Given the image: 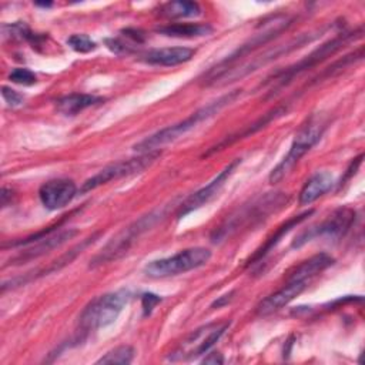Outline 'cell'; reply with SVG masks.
<instances>
[{
  "label": "cell",
  "mask_w": 365,
  "mask_h": 365,
  "mask_svg": "<svg viewBox=\"0 0 365 365\" xmlns=\"http://www.w3.org/2000/svg\"><path fill=\"white\" fill-rule=\"evenodd\" d=\"M240 94H241V90H234V91H230V93L221 96L220 98H217V100L208 103L207 106L198 108L197 111L190 114L182 121H178V123H175L173 125L164 127V128L158 130L157 133L145 137L143 141H140V143H137L134 145V150L140 151V153L154 151V150H158L160 147H163V145H165L168 143L175 141L177 138H180L181 135L188 133L190 130L195 128L204 120H208L212 115H215L225 106L234 103L240 97Z\"/></svg>",
  "instance_id": "1"
},
{
  "label": "cell",
  "mask_w": 365,
  "mask_h": 365,
  "mask_svg": "<svg viewBox=\"0 0 365 365\" xmlns=\"http://www.w3.org/2000/svg\"><path fill=\"white\" fill-rule=\"evenodd\" d=\"M361 37H362V27H359L354 31L339 33L338 36L332 37L331 40L322 43L319 47L312 50L308 56H305L304 58H301L295 64L287 67L282 71H277L275 74H272V77H269L268 81H267V83H272V88H271L269 94L272 96V94L278 93V90L288 86L297 76H299L304 71H308L309 68H314L315 66H318L319 63H322L328 57L338 53L344 46H346L348 43H351L356 38H361Z\"/></svg>",
  "instance_id": "2"
},
{
  "label": "cell",
  "mask_w": 365,
  "mask_h": 365,
  "mask_svg": "<svg viewBox=\"0 0 365 365\" xmlns=\"http://www.w3.org/2000/svg\"><path fill=\"white\" fill-rule=\"evenodd\" d=\"M130 299L127 289L107 292L91 299L78 317V341L90 332L111 325Z\"/></svg>",
  "instance_id": "3"
},
{
  "label": "cell",
  "mask_w": 365,
  "mask_h": 365,
  "mask_svg": "<svg viewBox=\"0 0 365 365\" xmlns=\"http://www.w3.org/2000/svg\"><path fill=\"white\" fill-rule=\"evenodd\" d=\"M164 217V210H154L145 215H141L138 220L133 221L127 227H124L120 232H117L91 259L90 268H96L111 261H117L123 255L128 252V250L134 245V242L150 228H153L161 218Z\"/></svg>",
  "instance_id": "4"
},
{
  "label": "cell",
  "mask_w": 365,
  "mask_h": 365,
  "mask_svg": "<svg viewBox=\"0 0 365 365\" xmlns=\"http://www.w3.org/2000/svg\"><path fill=\"white\" fill-rule=\"evenodd\" d=\"M287 200L288 195L282 192H268L264 197L251 201V204L238 208L237 212L230 215L217 230H214L211 234V241L215 244L221 242L227 237L241 230L244 225H252L254 222L267 218V215H269L272 211L282 207Z\"/></svg>",
  "instance_id": "5"
},
{
  "label": "cell",
  "mask_w": 365,
  "mask_h": 365,
  "mask_svg": "<svg viewBox=\"0 0 365 365\" xmlns=\"http://www.w3.org/2000/svg\"><path fill=\"white\" fill-rule=\"evenodd\" d=\"M318 36H321L319 33H304V34H299L298 37L287 41L285 44H279V46H275L267 51H264L262 54H258L255 57H252L250 61H244L241 64H234L231 67H228L227 70H224L222 73L217 74L215 77L207 80L204 84L205 86H215V87H222V86H227L232 81H237V80H241L242 77L251 74L252 71L261 68L262 66L277 60L278 57L281 56H285L288 53H291L292 50L295 48H299L302 47L304 44L315 40Z\"/></svg>",
  "instance_id": "6"
},
{
  "label": "cell",
  "mask_w": 365,
  "mask_h": 365,
  "mask_svg": "<svg viewBox=\"0 0 365 365\" xmlns=\"http://www.w3.org/2000/svg\"><path fill=\"white\" fill-rule=\"evenodd\" d=\"M294 21V17L288 16V14H277L272 16L271 19H267L261 26L259 30L257 33H254L245 43H242L235 51H232L230 56H227L224 60H221L217 66H214L211 70L207 71V74L204 76V83L212 77H215L217 74L222 73L224 70H227L228 67L237 64V61H240V58L247 57L248 54H251L252 51H255L257 48L262 47L264 44L269 43L272 38H275L277 36H279L281 33H284Z\"/></svg>",
  "instance_id": "7"
},
{
  "label": "cell",
  "mask_w": 365,
  "mask_h": 365,
  "mask_svg": "<svg viewBox=\"0 0 365 365\" xmlns=\"http://www.w3.org/2000/svg\"><path fill=\"white\" fill-rule=\"evenodd\" d=\"M325 128H327V121L322 117H318V115L311 117L309 121L295 135L287 155L269 173V177H268L269 182L277 184L284 177H287L291 173V170L298 164V161L319 141Z\"/></svg>",
  "instance_id": "8"
},
{
  "label": "cell",
  "mask_w": 365,
  "mask_h": 365,
  "mask_svg": "<svg viewBox=\"0 0 365 365\" xmlns=\"http://www.w3.org/2000/svg\"><path fill=\"white\" fill-rule=\"evenodd\" d=\"M211 258V251L204 247L182 250L171 257L150 261L144 267V274L151 278H167L197 269L205 265Z\"/></svg>",
  "instance_id": "9"
},
{
  "label": "cell",
  "mask_w": 365,
  "mask_h": 365,
  "mask_svg": "<svg viewBox=\"0 0 365 365\" xmlns=\"http://www.w3.org/2000/svg\"><path fill=\"white\" fill-rule=\"evenodd\" d=\"M161 155L160 150H154V151H147V153H141L138 157H133V158H127V160H121L117 163H113L104 168H101L97 174H94L93 177L87 178L81 187H80V192L86 194L91 190H96L110 181H115L120 180L123 177H130L138 173H143L147 167H150L158 157Z\"/></svg>",
  "instance_id": "10"
},
{
  "label": "cell",
  "mask_w": 365,
  "mask_h": 365,
  "mask_svg": "<svg viewBox=\"0 0 365 365\" xmlns=\"http://www.w3.org/2000/svg\"><path fill=\"white\" fill-rule=\"evenodd\" d=\"M354 221H355V211L352 208L349 207L338 208L319 224H315L304 230L301 234H298L292 241L291 247L299 248L315 238L339 240L349 231Z\"/></svg>",
  "instance_id": "11"
},
{
  "label": "cell",
  "mask_w": 365,
  "mask_h": 365,
  "mask_svg": "<svg viewBox=\"0 0 365 365\" xmlns=\"http://www.w3.org/2000/svg\"><path fill=\"white\" fill-rule=\"evenodd\" d=\"M228 327L230 322H224L221 325L210 324L198 328L181 344V346L170 356V359H191L207 354L211 346H214V344L222 336Z\"/></svg>",
  "instance_id": "12"
},
{
  "label": "cell",
  "mask_w": 365,
  "mask_h": 365,
  "mask_svg": "<svg viewBox=\"0 0 365 365\" xmlns=\"http://www.w3.org/2000/svg\"><path fill=\"white\" fill-rule=\"evenodd\" d=\"M241 164V158H234L230 164H227L207 185L191 194L185 201H182L177 211V218H182L184 215L190 214L191 211L202 207L204 204L210 202L225 185L228 178L232 175L235 168Z\"/></svg>",
  "instance_id": "13"
},
{
  "label": "cell",
  "mask_w": 365,
  "mask_h": 365,
  "mask_svg": "<svg viewBox=\"0 0 365 365\" xmlns=\"http://www.w3.org/2000/svg\"><path fill=\"white\" fill-rule=\"evenodd\" d=\"M77 232L78 231L74 230V228L60 230L58 232L54 231L53 234H50L47 237H43V238L26 245V248L23 251H20L17 255L10 258L9 265H21V264L30 262L36 258H40L41 255H46L47 252L61 247L64 242H67L68 240L76 237Z\"/></svg>",
  "instance_id": "14"
},
{
  "label": "cell",
  "mask_w": 365,
  "mask_h": 365,
  "mask_svg": "<svg viewBox=\"0 0 365 365\" xmlns=\"http://www.w3.org/2000/svg\"><path fill=\"white\" fill-rule=\"evenodd\" d=\"M77 194V187L73 180L54 178L48 180L38 188V198L47 210H60L66 207Z\"/></svg>",
  "instance_id": "15"
},
{
  "label": "cell",
  "mask_w": 365,
  "mask_h": 365,
  "mask_svg": "<svg viewBox=\"0 0 365 365\" xmlns=\"http://www.w3.org/2000/svg\"><path fill=\"white\" fill-rule=\"evenodd\" d=\"M308 282L299 281V279H291L277 292L268 295L257 305V314L258 315H271L285 305H288L295 297H298L305 288Z\"/></svg>",
  "instance_id": "16"
},
{
  "label": "cell",
  "mask_w": 365,
  "mask_h": 365,
  "mask_svg": "<svg viewBox=\"0 0 365 365\" xmlns=\"http://www.w3.org/2000/svg\"><path fill=\"white\" fill-rule=\"evenodd\" d=\"M195 54L194 48L190 47H161L153 48L141 54V60L151 66H178L190 61Z\"/></svg>",
  "instance_id": "17"
},
{
  "label": "cell",
  "mask_w": 365,
  "mask_h": 365,
  "mask_svg": "<svg viewBox=\"0 0 365 365\" xmlns=\"http://www.w3.org/2000/svg\"><path fill=\"white\" fill-rule=\"evenodd\" d=\"M334 184H335V181H334V177L331 175V173H328V171L315 173L302 185V188L298 194V204L299 205L312 204L319 197L327 194L334 187Z\"/></svg>",
  "instance_id": "18"
},
{
  "label": "cell",
  "mask_w": 365,
  "mask_h": 365,
  "mask_svg": "<svg viewBox=\"0 0 365 365\" xmlns=\"http://www.w3.org/2000/svg\"><path fill=\"white\" fill-rule=\"evenodd\" d=\"M314 212V210H308V211H304L302 214H298V215H295V217H292V218H289L287 222H284L282 225H279L278 227V230L275 231V234H272L267 241H265V244L264 245H261L255 252H254V255L252 257H250V259L247 261V267H250V265H252V264H257L258 261H261L279 241H281V238L285 235V234H288L294 227H297L298 224H301L302 221H305L311 214Z\"/></svg>",
  "instance_id": "19"
},
{
  "label": "cell",
  "mask_w": 365,
  "mask_h": 365,
  "mask_svg": "<svg viewBox=\"0 0 365 365\" xmlns=\"http://www.w3.org/2000/svg\"><path fill=\"white\" fill-rule=\"evenodd\" d=\"M334 264V258L329 257L325 252L317 254L305 261H302L299 265H297L289 274L287 281L291 279H299V281H307L309 282L314 277L321 274L324 269L331 267Z\"/></svg>",
  "instance_id": "20"
},
{
  "label": "cell",
  "mask_w": 365,
  "mask_h": 365,
  "mask_svg": "<svg viewBox=\"0 0 365 365\" xmlns=\"http://www.w3.org/2000/svg\"><path fill=\"white\" fill-rule=\"evenodd\" d=\"M104 98L86 93H71L60 97L56 101V108L64 115H76L83 110L101 103Z\"/></svg>",
  "instance_id": "21"
},
{
  "label": "cell",
  "mask_w": 365,
  "mask_h": 365,
  "mask_svg": "<svg viewBox=\"0 0 365 365\" xmlns=\"http://www.w3.org/2000/svg\"><path fill=\"white\" fill-rule=\"evenodd\" d=\"M155 31L167 37L192 38L210 36L214 31V29L207 23H171L157 27Z\"/></svg>",
  "instance_id": "22"
},
{
  "label": "cell",
  "mask_w": 365,
  "mask_h": 365,
  "mask_svg": "<svg viewBox=\"0 0 365 365\" xmlns=\"http://www.w3.org/2000/svg\"><path fill=\"white\" fill-rule=\"evenodd\" d=\"M285 111H287V108H285V107H277V108L271 110L269 113H267V114H264L261 118H258L255 123H252V124H250L248 127H245L241 133H238V134H232V135H230L228 138H224L222 141H220L217 145L211 147L207 153H204V155H202V157H207V155H210V154H212V153H215V151H220V150H222L224 147H227V145L232 144L234 141H237V140H240V138H244V137H248L250 134L257 133L258 130L264 128L268 123H271V121H272V120H275L277 117L282 115Z\"/></svg>",
  "instance_id": "23"
},
{
  "label": "cell",
  "mask_w": 365,
  "mask_h": 365,
  "mask_svg": "<svg viewBox=\"0 0 365 365\" xmlns=\"http://www.w3.org/2000/svg\"><path fill=\"white\" fill-rule=\"evenodd\" d=\"M160 16L167 19H185V17H197L201 14V7L197 1L188 0H175L168 1L160 6Z\"/></svg>",
  "instance_id": "24"
},
{
  "label": "cell",
  "mask_w": 365,
  "mask_h": 365,
  "mask_svg": "<svg viewBox=\"0 0 365 365\" xmlns=\"http://www.w3.org/2000/svg\"><path fill=\"white\" fill-rule=\"evenodd\" d=\"M134 348L130 345H120L104 354L96 364L104 365H127L134 358Z\"/></svg>",
  "instance_id": "25"
},
{
  "label": "cell",
  "mask_w": 365,
  "mask_h": 365,
  "mask_svg": "<svg viewBox=\"0 0 365 365\" xmlns=\"http://www.w3.org/2000/svg\"><path fill=\"white\" fill-rule=\"evenodd\" d=\"M67 44L77 53H90L97 48V44L87 34H73L67 38Z\"/></svg>",
  "instance_id": "26"
},
{
  "label": "cell",
  "mask_w": 365,
  "mask_h": 365,
  "mask_svg": "<svg viewBox=\"0 0 365 365\" xmlns=\"http://www.w3.org/2000/svg\"><path fill=\"white\" fill-rule=\"evenodd\" d=\"M9 78L16 83V84H21V86H33L37 81V76L24 67H17L13 68L11 73L9 74Z\"/></svg>",
  "instance_id": "27"
},
{
  "label": "cell",
  "mask_w": 365,
  "mask_h": 365,
  "mask_svg": "<svg viewBox=\"0 0 365 365\" xmlns=\"http://www.w3.org/2000/svg\"><path fill=\"white\" fill-rule=\"evenodd\" d=\"M1 96H3L4 101H6L9 106H11V107L21 106L23 101H24V97H23L19 91H16V90H13L11 87H7V86H3V87H1Z\"/></svg>",
  "instance_id": "28"
},
{
  "label": "cell",
  "mask_w": 365,
  "mask_h": 365,
  "mask_svg": "<svg viewBox=\"0 0 365 365\" xmlns=\"http://www.w3.org/2000/svg\"><path fill=\"white\" fill-rule=\"evenodd\" d=\"M161 302V298L155 294H151V292H147V294H143L141 297V307H143V315L147 317L153 312L154 307Z\"/></svg>",
  "instance_id": "29"
},
{
  "label": "cell",
  "mask_w": 365,
  "mask_h": 365,
  "mask_svg": "<svg viewBox=\"0 0 365 365\" xmlns=\"http://www.w3.org/2000/svg\"><path fill=\"white\" fill-rule=\"evenodd\" d=\"M106 44L115 54H128L133 51L131 46H128L127 43H124L118 38H106Z\"/></svg>",
  "instance_id": "30"
},
{
  "label": "cell",
  "mask_w": 365,
  "mask_h": 365,
  "mask_svg": "<svg viewBox=\"0 0 365 365\" xmlns=\"http://www.w3.org/2000/svg\"><path fill=\"white\" fill-rule=\"evenodd\" d=\"M362 158H364V154H359L358 157H355L352 161H351V164H349V167L346 168V173H345V175L341 178V182H339V185H342L345 181H348L355 173H356V170L359 168V165H361V163H362Z\"/></svg>",
  "instance_id": "31"
},
{
  "label": "cell",
  "mask_w": 365,
  "mask_h": 365,
  "mask_svg": "<svg viewBox=\"0 0 365 365\" xmlns=\"http://www.w3.org/2000/svg\"><path fill=\"white\" fill-rule=\"evenodd\" d=\"M224 362V358L220 352H211L208 354L204 359H202V364H222Z\"/></svg>",
  "instance_id": "32"
},
{
  "label": "cell",
  "mask_w": 365,
  "mask_h": 365,
  "mask_svg": "<svg viewBox=\"0 0 365 365\" xmlns=\"http://www.w3.org/2000/svg\"><path fill=\"white\" fill-rule=\"evenodd\" d=\"M0 197H1V207H7L9 201H11V198H13V191L6 188V187H3Z\"/></svg>",
  "instance_id": "33"
},
{
  "label": "cell",
  "mask_w": 365,
  "mask_h": 365,
  "mask_svg": "<svg viewBox=\"0 0 365 365\" xmlns=\"http://www.w3.org/2000/svg\"><path fill=\"white\" fill-rule=\"evenodd\" d=\"M231 295H232V292H231V294H230V295H222V297H220V299H218V301H214V302H212V305H211V307H217V308H220V307H221V305H224V304H225V302H228V301H230V299H231V298H230V297H231Z\"/></svg>",
  "instance_id": "34"
},
{
  "label": "cell",
  "mask_w": 365,
  "mask_h": 365,
  "mask_svg": "<svg viewBox=\"0 0 365 365\" xmlns=\"http://www.w3.org/2000/svg\"><path fill=\"white\" fill-rule=\"evenodd\" d=\"M37 6H41V7H50L51 3H36Z\"/></svg>",
  "instance_id": "35"
}]
</instances>
